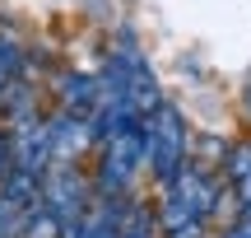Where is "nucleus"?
<instances>
[{"mask_svg":"<svg viewBox=\"0 0 251 238\" xmlns=\"http://www.w3.org/2000/svg\"><path fill=\"white\" fill-rule=\"evenodd\" d=\"M219 182L205 173L200 164H186L172 182H163V196L153 206L158 215V234H186V229H205L209 220L219 215Z\"/></svg>","mask_w":251,"mask_h":238,"instance_id":"1","label":"nucleus"},{"mask_svg":"<svg viewBox=\"0 0 251 238\" xmlns=\"http://www.w3.org/2000/svg\"><path fill=\"white\" fill-rule=\"evenodd\" d=\"M191 164V126L181 117V108L158 103L144 117V168L153 173V182H172L181 168Z\"/></svg>","mask_w":251,"mask_h":238,"instance_id":"2","label":"nucleus"},{"mask_svg":"<svg viewBox=\"0 0 251 238\" xmlns=\"http://www.w3.org/2000/svg\"><path fill=\"white\" fill-rule=\"evenodd\" d=\"M144 168V121H121L117 131L102 136V159H98V192L121 196L135 187Z\"/></svg>","mask_w":251,"mask_h":238,"instance_id":"3","label":"nucleus"},{"mask_svg":"<svg viewBox=\"0 0 251 238\" xmlns=\"http://www.w3.org/2000/svg\"><path fill=\"white\" fill-rule=\"evenodd\" d=\"M42 206L61 224H70V220H79V215L93 206V182L75 164H51L42 173Z\"/></svg>","mask_w":251,"mask_h":238,"instance_id":"4","label":"nucleus"},{"mask_svg":"<svg viewBox=\"0 0 251 238\" xmlns=\"http://www.w3.org/2000/svg\"><path fill=\"white\" fill-rule=\"evenodd\" d=\"M9 149H14V168L42 178L51 168V131H47L42 112H28V117L9 121Z\"/></svg>","mask_w":251,"mask_h":238,"instance_id":"5","label":"nucleus"},{"mask_svg":"<svg viewBox=\"0 0 251 238\" xmlns=\"http://www.w3.org/2000/svg\"><path fill=\"white\" fill-rule=\"evenodd\" d=\"M47 131H51V164H79V154L93 145L89 117H75L65 108L56 117H47Z\"/></svg>","mask_w":251,"mask_h":238,"instance_id":"6","label":"nucleus"},{"mask_svg":"<svg viewBox=\"0 0 251 238\" xmlns=\"http://www.w3.org/2000/svg\"><path fill=\"white\" fill-rule=\"evenodd\" d=\"M56 98H61V108L75 112V117H93V112H98V98H102V84H98V75L65 70L61 80H56Z\"/></svg>","mask_w":251,"mask_h":238,"instance_id":"7","label":"nucleus"},{"mask_svg":"<svg viewBox=\"0 0 251 238\" xmlns=\"http://www.w3.org/2000/svg\"><path fill=\"white\" fill-rule=\"evenodd\" d=\"M0 201H5L9 210H19V215H33L37 206H42V178L24 173V168H9V173L0 178Z\"/></svg>","mask_w":251,"mask_h":238,"instance_id":"8","label":"nucleus"},{"mask_svg":"<svg viewBox=\"0 0 251 238\" xmlns=\"http://www.w3.org/2000/svg\"><path fill=\"white\" fill-rule=\"evenodd\" d=\"M224 178H228V192H233L237 210L251 201V140H237V145L224 149Z\"/></svg>","mask_w":251,"mask_h":238,"instance_id":"9","label":"nucleus"},{"mask_svg":"<svg viewBox=\"0 0 251 238\" xmlns=\"http://www.w3.org/2000/svg\"><path fill=\"white\" fill-rule=\"evenodd\" d=\"M9 168H14V149H9V136L0 131V178H5Z\"/></svg>","mask_w":251,"mask_h":238,"instance_id":"10","label":"nucleus"},{"mask_svg":"<svg viewBox=\"0 0 251 238\" xmlns=\"http://www.w3.org/2000/svg\"><path fill=\"white\" fill-rule=\"evenodd\" d=\"M219 238H251V229H247V224H242V220H233V224H228V229H224V234H219Z\"/></svg>","mask_w":251,"mask_h":238,"instance_id":"11","label":"nucleus"},{"mask_svg":"<svg viewBox=\"0 0 251 238\" xmlns=\"http://www.w3.org/2000/svg\"><path fill=\"white\" fill-rule=\"evenodd\" d=\"M237 220H242V224H247V229H251V201L242 206V210H237Z\"/></svg>","mask_w":251,"mask_h":238,"instance_id":"12","label":"nucleus"}]
</instances>
